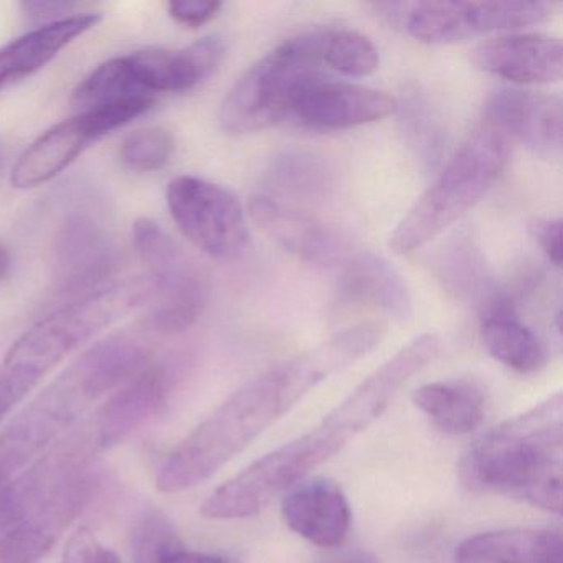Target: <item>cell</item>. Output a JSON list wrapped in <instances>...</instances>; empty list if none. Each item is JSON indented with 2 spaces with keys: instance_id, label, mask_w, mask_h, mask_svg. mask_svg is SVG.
<instances>
[{
  "instance_id": "6da1fadb",
  "label": "cell",
  "mask_w": 563,
  "mask_h": 563,
  "mask_svg": "<svg viewBox=\"0 0 563 563\" xmlns=\"http://www.w3.org/2000/svg\"><path fill=\"white\" fill-rule=\"evenodd\" d=\"M382 335L384 325L361 322L256 375L170 451L157 490L184 493L216 476L312 388L371 354Z\"/></svg>"
},
{
  "instance_id": "7a4b0ae2",
  "label": "cell",
  "mask_w": 563,
  "mask_h": 563,
  "mask_svg": "<svg viewBox=\"0 0 563 563\" xmlns=\"http://www.w3.org/2000/svg\"><path fill=\"white\" fill-rule=\"evenodd\" d=\"M440 347V338L431 332L408 342L311 430L260 457L217 487L200 506L202 517L239 520L262 512L279 494L308 479L316 467L328 463L375 423L401 388L434 361Z\"/></svg>"
},
{
  "instance_id": "3957f363",
  "label": "cell",
  "mask_w": 563,
  "mask_h": 563,
  "mask_svg": "<svg viewBox=\"0 0 563 563\" xmlns=\"http://www.w3.org/2000/svg\"><path fill=\"white\" fill-rule=\"evenodd\" d=\"M93 424L48 448L0 489V563H41L90 500Z\"/></svg>"
},
{
  "instance_id": "277c9868",
  "label": "cell",
  "mask_w": 563,
  "mask_h": 563,
  "mask_svg": "<svg viewBox=\"0 0 563 563\" xmlns=\"http://www.w3.org/2000/svg\"><path fill=\"white\" fill-rule=\"evenodd\" d=\"M147 362L150 351L131 334L110 335L71 362L0 434V487Z\"/></svg>"
},
{
  "instance_id": "5b68a950",
  "label": "cell",
  "mask_w": 563,
  "mask_h": 563,
  "mask_svg": "<svg viewBox=\"0 0 563 563\" xmlns=\"http://www.w3.org/2000/svg\"><path fill=\"white\" fill-rule=\"evenodd\" d=\"M464 486L562 512L563 397L550 395L484 433L460 463Z\"/></svg>"
},
{
  "instance_id": "8992f818",
  "label": "cell",
  "mask_w": 563,
  "mask_h": 563,
  "mask_svg": "<svg viewBox=\"0 0 563 563\" xmlns=\"http://www.w3.org/2000/svg\"><path fill=\"white\" fill-rule=\"evenodd\" d=\"M146 279L108 283L32 325L0 364V421L58 364L98 332L147 301Z\"/></svg>"
},
{
  "instance_id": "52a82bcc",
  "label": "cell",
  "mask_w": 563,
  "mask_h": 563,
  "mask_svg": "<svg viewBox=\"0 0 563 563\" xmlns=\"http://www.w3.org/2000/svg\"><path fill=\"white\" fill-rule=\"evenodd\" d=\"M512 144L496 128L481 124L400 220L390 236L391 249H421L470 212L503 174Z\"/></svg>"
},
{
  "instance_id": "ba28073f",
  "label": "cell",
  "mask_w": 563,
  "mask_h": 563,
  "mask_svg": "<svg viewBox=\"0 0 563 563\" xmlns=\"http://www.w3.org/2000/svg\"><path fill=\"white\" fill-rule=\"evenodd\" d=\"M324 68L319 31L283 42L239 78L220 107V124L230 134H250L291 120L302 88Z\"/></svg>"
},
{
  "instance_id": "9c48e42d",
  "label": "cell",
  "mask_w": 563,
  "mask_h": 563,
  "mask_svg": "<svg viewBox=\"0 0 563 563\" xmlns=\"http://www.w3.org/2000/svg\"><path fill=\"white\" fill-rule=\"evenodd\" d=\"M133 245L146 269L151 301L146 329L163 335L187 331L199 319L206 302V288L196 263L156 220L147 217L134 223Z\"/></svg>"
},
{
  "instance_id": "30bf717a",
  "label": "cell",
  "mask_w": 563,
  "mask_h": 563,
  "mask_svg": "<svg viewBox=\"0 0 563 563\" xmlns=\"http://www.w3.org/2000/svg\"><path fill=\"white\" fill-rule=\"evenodd\" d=\"M380 11L415 41L431 45L456 44L490 32L517 31L542 24L552 15L545 2H401L380 4Z\"/></svg>"
},
{
  "instance_id": "8fae6325",
  "label": "cell",
  "mask_w": 563,
  "mask_h": 563,
  "mask_svg": "<svg viewBox=\"0 0 563 563\" xmlns=\"http://www.w3.org/2000/svg\"><path fill=\"white\" fill-rule=\"evenodd\" d=\"M166 200L180 233L210 258L230 262L249 249L245 210L225 187L180 176L167 186Z\"/></svg>"
},
{
  "instance_id": "7c38bea8",
  "label": "cell",
  "mask_w": 563,
  "mask_h": 563,
  "mask_svg": "<svg viewBox=\"0 0 563 563\" xmlns=\"http://www.w3.org/2000/svg\"><path fill=\"white\" fill-rule=\"evenodd\" d=\"M143 113L146 111L141 108H108L84 111L55 124L21 154L12 167V186L15 189H34L48 183L64 173L95 141Z\"/></svg>"
},
{
  "instance_id": "4fadbf2b",
  "label": "cell",
  "mask_w": 563,
  "mask_h": 563,
  "mask_svg": "<svg viewBox=\"0 0 563 563\" xmlns=\"http://www.w3.org/2000/svg\"><path fill=\"white\" fill-rule=\"evenodd\" d=\"M398 101L385 91L331 80L322 75L309 81L292 108L291 120L319 131L351 130L390 117Z\"/></svg>"
},
{
  "instance_id": "5bb4252c",
  "label": "cell",
  "mask_w": 563,
  "mask_h": 563,
  "mask_svg": "<svg viewBox=\"0 0 563 563\" xmlns=\"http://www.w3.org/2000/svg\"><path fill=\"white\" fill-rule=\"evenodd\" d=\"M562 100L533 91L500 90L487 100L483 123L520 141L542 159L562 156Z\"/></svg>"
},
{
  "instance_id": "9a60e30c",
  "label": "cell",
  "mask_w": 563,
  "mask_h": 563,
  "mask_svg": "<svg viewBox=\"0 0 563 563\" xmlns=\"http://www.w3.org/2000/svg\"><path fill=\"white\" fill-rule=\"evenodd\" d=\"M250 216L269 240L306 265L325 268L351 258V245L341 232L272 197H253Z\"/></svg>"
},
{
  "instance_id": "2e32d148",
  "label": "cell",
  "mask_w": 563,
  "mask_h": 563,
  "mask_svg": "<svg viewBox=\"0 0 563 563\" xmlns=\"http://www.w3.org/2000/svg\"><path fill=\"white\" fill-rule=\"evenodd\" d=\"M54 278L62 291L77 296L107 285L117 266V249L103 227L88 217H71L54 240Z\"/></svg>"
},
{
  "instance_id": "e0dca14e",
  "label": "cell",
  "mask_w": 563,
  "mask_h": 563,
  "mask_svg": "<svg viewBox=\"0 0 563 563\" xmlns=\"http://www.w3.org/2000/svg\"><path fill=\"white\" fill-rule=\"evenodd\" d=\"M282 516L292 532L321 549H339L352 523L344 490L328 477H311L286 490Z\"/></svg>"
},
{
  "instance_id": "ac0fdd59",
  "label": "cell",
  "mask_w": 563,
  "mask_h": 563,
  "mask_svg": "<svg viewBox=\"0 0 563 563\" xmlns=\"http://www.w3.org/2000/svg\"><path fill=\"white\" fill-rule=\"evenodd\" d=\"M170 380L166 368L147 362L137 374L111 394L101 407L93 428L98 448L107 450L123 443L163 413L169 401Z\"/></svg>"
},
{
  "instance_id": "d6986e66",
  "label": "cell",
  "mask_w": 563,
  "mask_h": 563,
  "mask_svg": "<svg viewBox=\"0 0 563 563\" xmlns=\"http://www.w3.org/2000/svg\"><path fill=\"white\" fill-rule=\"evenodd\" d=\"M479 70L523 87L556 84L562 78L563 47L547 35H506L483 42L471 52Z\"/></svg>"
},
{
  "instance_id": "ffe728a7",
  "label": "cell",
  "mask_w": 563,
  "mask_h": 563,
  "mask_svg": "<svg viewBox=\"0 0 563 563\" xmlns=\"http://www.w3.org/2000/svg\"><path fill=\"white\" fill-rule=\"evenodd\" d=\"M338 302L371 308L405 321L411 316V298L397 269L375 253H358L345 262L339 276Z\"/></svg>"
},
{
  "instance_id": "44dd1931",
  "label": "cell",
  "mask_w": 563,
  "mask_h": 563,
  "mask_svg": "<svg viewBox=\"0 0 563 563\" xmlns=\"http://www.w3.org/2000/svg\"><path fill=\"white\" fill-rule=\"evenodd\" d=\"M100 19L93 12L71 14L60 21L42 24L0 47V91L37 74L71 42L97 27Z\"/></svg>"
},
{
  "instance_id": "7402d4cb",
  "label": "cell",
  "mask_w": 563,
  "mask_h": 563,
  "mask_svg": "<svg viewBox=\"0 0 563 563\" xmlns=\"http://www.w3.org/2000/svg\"><path fill=\"white\" fill-rule=\"evenodd\" d=\"M481 338L487 352L517 374H536L545 365L542 342L517 318L512 302L499 292L481 308Z\"/></svg>"
},
{
  "instance_id": "603a6c76",
  "label": "cell",
  "mask_w": 563,
  "mask_h": 563,
  "mask_svg": "<svg viewBox=\"0 0 563 563\" xmlns=\"http://www.w3.org/2000/svg\"><path fill=\"white\" fill-rule=\"evenodd\" d=\"M454 563H563L562 533L550 529L477 533L460 543Z\"/></svg>"
},
{
  "instance_id": "cb8c5ba5",
  "label": "cell",
  "mask_w": 563,
  "mask_h": 563,
  "mask_svg": "<svg viewBox=\"0 0 563 563\" xmlns=\"http://www.w3.org/2000/svg\"><path fill=\"white\" fill-rule=\"evenodd\" d=\"M411 398L438 430L453 437L476 430L486 415V391L476 382L463 378L421 385Z\"/></svg>"
},
{
  "instance_id": "d4e9b609",
  "label": "cell",
  "mask_w": 563,
  "mask_h": 563,
  "mask_svg": "<svg viewBox=\"0 0 563 563\" xmlns=\"http://www.w3.org/2000/svg\"><path fill=\"white\" fill-rule=\"evenodd\" d=\"M74 103L80 113L121 107L147 111L156 97L144 87L130 55H123L95 68L75 90Z\"/></svg>"
},
{
  "instance_id": "484cf974",
  "label": "cell",
  "mask_w": 563,
  "mask_h": 563,
  "mask_svg": "<svg viewBox=\"0 0 563 563\" xmlns=\"http://www.w3.org/2000/svg\"><path fill=\"white\" fill-rule=\"evenodd\" d=\"M133 559L134 563H232L223 555L187 549L159 510L144 514L134 527Z\"/></svg>"
},
{
  "instance_id": "4316f807",
  "label": "cell",
  "mask_w": 563,
  "mask_h": 563,
  "mask_svg": "<svg viewBox=\"0 0 563 563\" xmlns=\"http://www.w3.org/2000/svg\"><path fill=\"white\" fill-rule=\"evenodd\" d=\"M438 272L451 292L476 301L479 309L497 295L483 256L467 240H457L441 253Z\"/></svg>"
},
{
  "instance_id": "83f0119b",
  "label": "cell",
  "mask_w": 563,
  "mask_h": 563,
  "mask_svg": "<svg viewBox=\"0 0 563 563\" xmlns=\"http://www.w3.org/2000/svg\"><path fill=\"white\" fill-rule=\"evenodd\" d=\"M319 54L324 68L345 77H368L380 64L375 45L349 29H319Z\"/></svg>"
},
{
  "instance_id": "f1b7e54d",
  "label": "cell",
  "mask_w": 563,
  "mask_h": 563,
  "mask_svg": "<svg viewBox=\"0 0 563 563\" xmlns=\"http://www.w3.org/2000/svg\"><path fill=\"white\" fill-rule=\"evenodd\" d=\"M404 133L410 147H413L417 157H420L424 166L434 169L443 157L446 133L441 126L440 118L434 113L431 104L423 95L411 91L405 100Z\"/></svg>"
},
{
  "instance_id": "f546056e",
  "label": "cell",
  "mask_w": 563,
  "mask_h": 563,
  "mask_svg": "<svg viewBox=\"0 0 563 563\" xmlns=\"http://www.w3.org/2000/svg\"><path fill=\"white\" fill-rule=\"evenodd\" d=\"M176 150V141L163 128H146L130 134L121 144L120 159L134 173H154L163 169Z\"/></svg>"
},
{
  "instance_id": "4dcf8cb0",
  "label": "cell",
  "mask_w": 563,
  "mask_h": 563,
  "mask_svg": "<svg viewBox=\"0 0 563 563\" xmlns=\"http://www.w3.org/2000/svg\"><path fill=\"white\" fill-rule=\"evenodd\" d=\"M272 184L282 192L289 194H314L319 187H324V169L319 167L312 157L301 154H288L282 157L273 167Z\"/></svg>"
},
{
  "instance_id": "1f68e13d",
  "label": "cell",
  "mask_w": 563,
  "mask_h": 563,
  "mask_svg": "<svg viewBox=\"0 0 563 563\" xmlns=\"http://www.w3.org/2000/svg\"><path fill=\"white\" fill-rule=\"evenodd\" d=\"M64 563H121V560L93 530L78 527L65 543Z\"/></svg>"
},
{
  "instance_id": "d6a6232c",
  "label": "cell",
  "mask_w": 563,
  "mask_h": 563,
  "mask_svg": "<svg viewBox=\"0 0 563 563\" xmlns=\"http://www.w3.org/2000/svg\"><path fill=\"white\" fill-rule=\"evenodd\" d=\"M222 8V2L217 0H173L167 4V12L177 24L199 29L216 19Z\"/></svg>"
},
{
  "instance_id": "836d02e7",
  "label": "cell",
  "mask_w": 563,
  "mask_h": 563,
  "mask_svg": "<svg viewBox=\"0 0 563 563\" xmlns=\"http://www.w3.org/2000/svg\"><path fill=\"white\" fill-rule=\"evenodd\" d=\"M530 233L543 253L549 256L550 262L560 268L562 266V220L536 219L530 223Z\"/></svg>"
},
{
  "instance_id": "e575fe53",
  "label": "cell",
  "mask_w": 563,
  "mask_h": 563,
  "mask_svg": "<svg viewBox=\"0 0 563 563\" xmlns=\"http://www.w3.org/2000/svg\"><path fill=\"white\" fill-rule=\"evenodd\" d=\"M75 8H77V4H70V2H44V0L22 4V9L29 18L45 22V24L68 18V14H71Z\"/></svg>"
},
{
  "instance_id": "d590c367",
  "label": "cell",
  "mask_w": 563,
  "mask_h": 563,
  "mask_svg": "<svg viewBox=\"0 0 563 563\" xmlns=\"http://www.w3.org/2000/svg\"><path fill=\"white\" fill-rule=\"evenodd\" d=\"M318 563H382L375 553L368 550L352 549L341 550V552L331 553L319 560Z\"/></svg>"
},
{
  "instance_id": "8d00e7d4",
  "label": "cell",
  "mask_w": 563,
  "mask_h": 563,
  "mask_svg": "<svg viewBox=\"0 0 563 563\" xmlns=\"http://www.w3.org/2000/svg\"><path fill=\"white\" fill-rule=\"evenodd\" d=\"M9 266H11V255H9V250L0 243V282L8 276Z\"/></svg>"
}]
</instances>
